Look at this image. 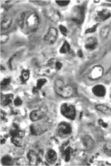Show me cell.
Instances as JSON below:
<instances>
[{
  "instance_id": "1",
  "label": "cell",
  "mask_w": 111,
  "mask_h": 166,
  "mask_svg": "<svg viewBox=\"0 0 111 166\" xmlns=\"http://www.w3.org/2000/svg\"><path fill=\"white\" fill-rule=\"evenodd\" d=\"M18 23L23 32L25 34H31L38 28L40 18L38 14L34 11H24L20 16Z\"/></svg>"
},
{
  "instance_id": "2",
  "label": "cell",
  "mask_w": 111,
  "mask_h": 166,
  "mask_svg": "<svg viewBox=\"0 0 111 166\" xmlns=\"http://www.w3.org/2000/svg\"><path fill=\"white\" fill-rule=\"evenodd\" d=\"M54 89L56 94L62 98H68L73 95V88L71 86L66 84L61 79L55 80Z\"/></svg>"
},
{
  "instance_id": "3",
  "label": "cell",
  "mask_w": 111,
  "mask_h": 166,
  "mask_svg": "<svg viewBox=\"0 0 111 166\" xmlns=\"http://www.w3.org/2000/svg\"><path fill=\"white\" fill-rule=\"evenodd\" d=\"M11 141L17 147H21L23 144V138L24 136V131L21 130L18 126L13 124L10 129Z\"/></svg>"
},
{
  "instance_id": "4",
  "label": "cell",
  "mask_w": 111,
  "mask_h": 166,
  "mask_svg": "<svg viewBox=\"0 0 111 166\" xmlns=\"http://www.w3.org/2000/svg\"><path fill=\"white\" fill-rule=\"evenodd\" d=\"M85 17V8L82 6H77L72 9L71 18L75 23L80 24L84 21Z\"/></svg>"
},
{
  "instance_id": "5",
  "label": "cell",
  "mask_w": 111,
  "mask_h": 166,
  "mask_svg": "<svg viewBox=\"0 0 111 166\" xmlns=\"http://www.w3.org/2000/svg\"><path fill=\"white\" fill-rule=\"evenodd\" d=\"M61 113L62 115L68 119L73 120L76 117L75 107L69 103H63L61 106Z\"/></svg>"
},
{
  "instance_id": "6",
  "label": "cell",
  "mask_w": 111,
  "mask_h": 166,
  "mask_svg": "<svg viewBox=\"0 0 111 166\" xmlns=\"http://www.w3.org/2000/svg\"><path fill=\"white\" fill-rule=\"evenodd\" d=\"M72 131V129L71 125L66 122H61L59 123L56 129L58 135L62 139L68 137L71 135Z\"/></svg>"
},
{
  "instance_id": "7",
  "label": "cell",
  "mask_w": 111,
  "mask_h": 166,
  "mask_svg": "<svg viewBox=\"0 0 111 166\" xmlns=\"http://www.w3.org/2000/svg\"><path fill=\"white\" fill-rule=\"evenodd\" d=\"M49 127V124L47 122H41L32 125L30 129L32 135L38 136L46 132Z\"/></svg>"
},
{
  "instance_id": "8",
  "label": "cell",
  "mask_w": 111,
  "mask_h": 166,
  "mask_svg": "<svg viewBox=\"0 0 111 166\" xmlns=\"http://www.w3.org/2000/svg\"><path fill=\"white\" fill-rule=\"evenodd\" d=\"M48 109L46 106H42L39 109L32 111L30 115V119L33 122L38 121L46 115L47 113Z\"/></svg>"
},
{
  "instance_id": "9",
  "label": "cell",
  "mask_w": 111,
  "mask_h": 166,
  "mask_svg": "<svg viewBox=\"0 0 111 166\" xmlns=\"http://www.w3.org/2000/svg\"><path fill=\"white\" fill-rule=\"evenodd\" d=\"M44 13L45 16L53 22L56 23L59 21L61 19V16L60 12L54 8L49 7L45 8Z\"/></svg>"
},
{
  "instance_id": "10",
  "label": "cell",
  "mask_w": 111,
  "mask_h": 166,
  "mask_svg": "<svg viewBox=\"0 0 111 166\" xmlns=\"http://www.w3.org/2000/svg\"><path fill=\"white\" fill-rule=\"evenodd\" d=\"M58 37L57 30L55 28H49L47 34L44 37V40L48 44H53L56 42Z\"/></svg>"
},
{
  "instance_id": "11",
  "label": "cell",
  "mask_w": 111,
  "mask_h": 166,
  "mask_svg": "<svg viewBox=\"0 0 111 166\" xmlns=\"http://www.w3.org/2000/svg\"><path fill=\"white\" fill-rule=\"evenodd\" d=\"M104 69L100 65L94 66L90 71L89 78L92 80H97L102 77L104 74Z\"/></svg>"
},
{
  "instance_id": "12",
  "label": "cell",
  "mask_w": 111,
  "mask_h": 166,
  "mask_svg": "<svg viewBox=\"0 0 111 166\" xmlns=\"http://www.w3.org/2000/svg\"><path fill=\"white\" fill-rule=\"evenodd\" d=\"M111 13L108 10L102 9L96 13L95 15V20L98 22H103L110 18Z\"/></svg>"
},
{
  "instance_id": "13",
  "label": "cell",
  "mask_w": 111,
  "mask_h": 166,
  "mask_svg": "<svg viewBox=\"0 0 111 166\" xmlns=\"http://www.w3.org/2000/svg\"><path fill=\"white\" fill-rule=\"evenodd\" d=\"M12 18L10 15L8 14H4L1 17V26L4 30H7L10 27L12 24Z\"/></svg>"
},
{
  "instance_id": "14",
  "label": "cell",
  "mask_w": 111,
  "mask_h": 166,
  "mask_svg": "<svg viewBox=\"0 0 111 166\" xmlns=\"http://www.w3.org/2000/svg\"><path fill=\"white\" fill-rule=\"evenodd\" d=\"M98 43V40L96 38L91 37L88 38L85 41L84 47L87 50L93 51L97 47Z\"/></svg>"
},
{
  "instance_id": "15",
  "label": "cell",
  "mask_w": 111,
  "mask_h": 166,
  "mask_svg": "<svg viewBox=\"0 0 111 166\" xmlns=\"http://www.w3.org/2000/svg\"><path fill=\"white\" fill-rule=\"evenodd\" d=\"M56 71L51 67L50 65L47 64V65H44L40 68L38 71V75H47L51 76L55 73Z\"/></svg>"
},
{
  "instance_id": "16",
  "label": "cell",
  "mask_w": 111,
  "mask_h": 166,
  "mask_svg": "<svg viewBox=\"0 0 111 166\" xmlns=\"http://www.w3.org/2000/svg\"><path fill=\"white\" fill-rule=\"evenodd\" d=\"M27 158L31 165H38L40 159L38 154L33 150L29 151L27 153Z\"/></svg>"
},
{
  "instance_id": "17",
  "label": "cell",
  "mask_w": 111,
  "mask_h": 166,
  "mask_svg": "<svg viewBox=\"0 0 111 166\" xmlns=\"http://www.w3.org/2000/svg\"><path fill=\"white\" fill-rule=\"evenodd\" d=\"M92 92L96 96L103 97L106 94V89L103 85H97L93 87L92 89Z\"/></svg>"
},
{
  "instance_id": "18",
  "label": "cell",
  "mask_w": 111,
  "mask_h": 166,
  "mask_svg": "<svg viewBox=\"0 0 111 166\" xmlns=\"http://www.w3.org/2000/svg\"><path fill=\"white\" fill-rule=\"evenodd\" d=\"M45 160L48 163L53 164L56 162L57 159V153L52 149L49 150L45 154Z\"/></svg>"
},
{
  "instance_id": "19",
  "label": "cell",
  "mask_w": 111,
  "mask_h": 166,
  "mask_svg": "<svg viewBox=\"0 0 111 166\" xmlns=\"http://www.w3.org/2000/svg\"><path fill=\"white\" fill-rule=\"evenodd\" d=\"M82 144L86 149L90 150L93 148L94 141L90 136H85L82 139Z\"/></svg>"
},
{
  "instance_id": "20",
  "label": "cell",
  "mask_w": 111,
  "mask_h": 166,
  "mask_svg": "<svg viewBox=\"0 0 111 166\" xmlns=\"http://www.w3.org/2000/svg\"><path fill=\"white\" fill-rule=\"evenodd\" d=\"M47 64L56 71L61 70L62 67L61 62L56 58H52L48 61Z\"/></svg>"
},
{
  "instance_id": "21",
  "label": "cell",
  "mask_w": 111,
  "mask_h": 166,
  "mask_svg": "<svg viewBox=\"0 0 111 166\" xmlns=\"http://www.w3.org/2000/svg\"><path fill=\"white\" fill-rule=\"evenodd\" d=\"M14 96L12 94H6L1 96V103L3 106H7L13 100Z\"/></svg>"
},
{
  "instance_id": "22",
  "label": "cell",
  "mask_w": 111,
  "mask_h": 166,
  "mask_svg": "<svg viewBox=\"0 0 111 166\" xmlns=\"http://www.w3.org/2000/svg\"><path fill=\"white\" fill-rule=\"evenodd\" d=\"M47 82V80L45 79H40L37 81L36 86L34 87L32 89V92L34 93H37L39 90L41 89L43 86Z\"/></svg>"
},
{
  "instance_id": "23",
  "label": "cell",
  "mask_w": 111,
  "mask_h": 166,
  "mask_svg": "<svg viewBox=\"0 0 111 166\" xmlns=\"http://www.w3.org/2000/svg\"><path fill=\"white\" fill-rule=\"evenodd\" d=\"M72 149L71 147H67L64 148L62 151V155L63 158L66 161H68L71 159Z\"/></svg>"
},
{
  "instance_id": "24",
  "label": "cell",
  "mask_w": 111,
  "mask_h": 166,
  "mask_svg": "<svg viewBox=\"0 0 111 166\" xmlns=\"http://www.w3.org/2000/svg\"><path fill=\"white\" fill-rule=\"evenodd\" d=\"M96 109L98 111L106 115H109L111 113V109L108 106L104 105H97L96 106Z\"/></svg>"
},
{
  "instance_id": "25",
  "label": "cell",
  "mask_w": 111,
  "mask_h": 166,
  "mask_svg": "<svg viewBox=\"0 0 111 166\" xmlns=\"http://www.w3.org/2000/svg\"><path fill=\"white\" fill-rule=\"evenodd\" d=\"M110 31H111V27L110 26L105 25L103 27L101 30V37L104 39L107 38Z\"/></svg>"
},
{
  "instance_id": "26",
  "label": "cell",
  "mask_w": 111,
  "mask_h": 166,
  "mask_svg": "<svg viewBox=\"0 0 111 166\" xmlns=\"http://www.w3.org/2000/svg\"><path fill=\"white\" fill-rule=\"evenodd\" d=\"M71 51V46L67 41H65L60 49V52L61 54H66Z\"/></svg>"
},
{
  "instance_id": "27",
  "label": "cell",
  "mask_w": 111,
  "mask_h": 166,
  "mask_svg": "<svg viewBox=\"0 0 111 166\" xmlns=\"http://www.w3.org/2000/svg\"><path fill=\"white\" fill-rule=\"evenodd\" d=\"M30 72L28 70H24L22 71L21 75V80L23 83H24L25 82L29 79L30 78Z\"/></svg>"
},
{
  "instance_id": "28",
  "label": "cell",
  "mask_w": 111,
  "mask_h": 166,
  "mask_svg": "<svg viewBox=\"0 0 111 166\" xmlns=\"http://www.w3.org/2000/svg\"><path fill=\"white\" fill-rule=\"evenodd\" d=\"M1 163L3 165L10 166V165H13V160L11 157L9 156H5L1 159Z\"/></svg>"
},
{
  "instance_id": "29",
  "label": "cell",
  "mask_w": 111,
  "mask_h": 166,
  "mask_svg": "<svg viewBox=\"0 0 111 166\" xmlns=\"http://www.w3.org/2000/svg\"><path fill=\"white\" fill-rule=\"evenodd\" d=\"M11 82V79L10 78H6L4 79L3 81H1V88H6L7 87L8 85L10 84Z\"/></svg>"
},
{
  "instance_id": "30",
  "label": "cell",
  "mask_w": 111,
  "mask_h": 166,
  "mask_svg": "<svg viewBox=\"0 0 111 166\" xmlns=\"http://www.w3.org/2000/svg\"><path fill=\"white\" fill-rule=\"evenodd\" d=\"M9 39V36L6 34H1V44H5L7 42Z\"/></svg>"
},
{
  "instance_id": "31",
  "label": "cell",
  "mask_w": 111,
  "mask_h": 166,
  "mask_svg": "<svg viewBox=\"0 0 111 166\" xmlns=\"http://www.w3.org/2000/svg\"><path fill=\"white\" fill-rule=\"evenodd\" d=\"M71 1H56V3L60 6H66L68 5Z\"/></svg>"
},
{
  "instance_id": "32",
  "label": "cell",
  "mask_w": 111,
  "mask_h": 166,
  "mask_svg": "<svg viewBox=\"0 0 111 166\" xmlns=\"http://www.w3.org/2000/svg\"><path fill=\"white\" fill-rule=\"evenodd\" d=\"M59 29H60V32L61 33L62 35L64 36H66L68 34V30L67 28L64 27V25H60L59 26Z\"/></svg>"
},
{
  "instance_id": "33",
  "label": "cell",
  "mask_w": 111,
  "mask_h": 166,
  "mask_svg": "<svg viewBox=\"0 0 111 166\" xmlns=\"http://www.w3.org/2000/svg\"><path fill=\"white\" fill-rule=\"evenodd\" d=\"M98 24L95 25L89 28L87 30H86L85 33L86 34H90V33H94L97 30V27H98Z\"/></svg>"
},
{
  "instance_id": "34",
  "label": "cell",
  "mask_w": 111,
  "mask_h": 166,
  "mask_svg": "<svg viewBox=\"0 0 111 166\" xmlns=\"http://www.w3.org/2000/svg\"><path fill=\"white\" fill-rule=\"evenodd\" d=\"M14 103L16 106H20L22 104V100L19 98H17L14 100Z\"/></svg>"
},
{
  "instance_id": "35",
  "label": "cell",
  "mask_w": 111,
  "mask_h": 166,
  "mask_svg": "<svg viewBox=\"0 0 111 166\" xmlns=\"http://www.w3.org/2000/svg\"><path fill=\"white\" fill-rule=\"evenodd\" d=\"M99 123L100 125L102 126L104 128H105V127L108 126V124H106L105 122H104L103 120H99Z\"/></svg>"
},
{
  "instance_id": "36",
  "label": "cell",
  "mask_w": 111,
  "mask_h": 166,
  "mask_svg": "<svg viewBox=\"0 0 111 166\" xmlns=\"http://www.w3.org/2000/svg\"><path fill=\"white\" fill-rule=\"evenodd\" d=\"M78 55H79V57H82V51H78Z\"/></svg>"
},
{
  "instance_id": "37",
  "label": "cell",
  "mask_w": 111,
  "mask_h": 166,
  "mask_svg": "<svg viewBox=\"0 0 111 166\" xmlns=\"http://www.w3.org/2000/svg\"><path fill=\"white\" fill-rule=\"evenodd\" d=\"M110 98H111V94H110Z\"/></svg>"
}]
</instances>
